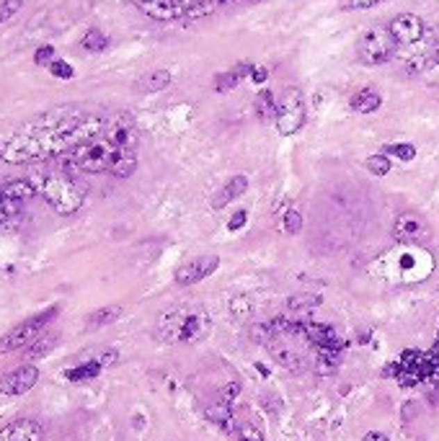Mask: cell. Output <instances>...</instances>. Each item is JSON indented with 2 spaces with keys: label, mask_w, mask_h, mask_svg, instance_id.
Instances as JSON below:
<instances>
[{
  "label": "cell",
  "mask_w": 439,
  "mask_h": 441,
  "mask_svg": "<svg viewBox=\"0 0 439 441\" xmlns=\"http://www.w3.org/2000/svg\"><path fill=\"white\" fill-rule=\"evenodd\" d=\"M377 3H383V0H341L339 6L341 10H367L377 6Z\"/></svg>",
  "instance_id": "cell-34"
},
{
  "label": "cell",
  "mask_w": 439,
  "mask_h": 441,
  "mask_svg": "<svg viewBox=\"0 0 439 441\" xmlns=\"http://www.w3.org/2000/svg\"><path fill=\"white\" fill-rule=\"evenodd\" d=\"M254 108H256V117L261 124H272V122H276V99L272 90H266V88L258 90Z\"/></svg>",
  "instance_id": "cell-22"
},
{
  "label": "cell",
  "mask_w": 439,
  "mask_h": 441,
  "mask_svg": "<svg viewBox=\"0 0 439 441\" xmlns=\"http://www.w3.org/2000/svg\"><path fill=\"white\" fill-rule=\"evenodd\" d=\"M390 34L395 36V42L398 47H419L424 42V36H426V24L421 21L419 16H413V13H401V16H395L390 24Z\"/></svg>",
  "instance_id": "cell-11"
},
{
  "label": "cell",
  "mask_w": 439,
  "mask_h": 441,
  "mask_svg": "<svg viewBox=\"0 0 439 441\" xmlns=\"http://www.w3.org/2000/svg\"><path fill=\"white\" fill-rule=\"evenodd\" d=\"M39 382V369L34 364H21L16 369L6 372L3 377H0V392L8 397H19V395H26L28 390L34 388Z\"/></svg>",
  "instance_id": "cell-12"
},
{
  "label": "cell",
  "mask_w": 439,
  "mask_h": 441,
  "mask_svg": "<svg viewBox=\"0 0 439 441\" xmlns=\"http://www.w3.org/2000/svg\"><path fill=\"white\" fill-rule=\"evenodd\" d=\"M49 72H52L55 78H60V81H70V78H75L73 65H70V63H65V60H60V57H57L55 63L49 65Z\"/></svg>",
  "instance_id": "cell-33"
},
{
  "label": "cell",
  "mask_w": 439,
  "mask_h": 441,
  "mask_svg": "<svg viewBox=\"0 0 439 441\" xmlns=\"http://www.w3.org/2000/svg\"><path fill=\"white\" fill-rule=\"evenodd\" d=\"M0 194L26 204V201H31V199L37 197V189H34L31 178H6L0 181Z\"/></svg>",
  "instance_id": "cell-18"
},
{
  "label": "cell",
  "mask_w": 439,
  "mask_h": 441,
  "mask_svg": "<svg viewBox=\"0 0 439 441\" xmlns=\"http://www.w3.org/2000/svg\"><path fill=\"white\" fill-rule=\"evenodd\" d=\"M122 315V307L111 305V307H101V310H96L93 315H88V325L91 328H101V325H109L114 323V320H119Z\"/></svg>",
  "instance_id": "cell-27"
},
{
  "label": "cell",
  "mask_w": 439,
  "mask_h": 441,
  "mask_svg": "<svg viewBox=\"0 0 439 441\" xmlns=\"http://www.w3.org/2000/svg\"><path fill=\"white\" fill-rule=\"evenodd\" d=\"M302 333L308 338L315 351H336V353H344L347 349V341L339 335V331H333L331 325H323V323H302Z\"/></svg>",
  "instance_id": "cell-13"
},
{
  "label": "cell",
  "mask_w": 439,
  "mask_h": 441,
  "mask_svg": "<svg viewBox=\"0 0 439 441\" xmlns=\"http://www.w3.org/2000/svg\"><path fill=\"white\" fill-rule=\"evenodd\" d=\"M266 78H269V70H266V67H261V65H256V67H254V72H251V81H254V83H266Z\"/></svg>",
  "instance_id": "cell-39"
},
{
  "label": "cell",
  "mask_w": 439,
  "mask_h": 441,
  "mask_svg": "<svg viewBox=\"0 0 439 441\" xmlns=\"http://www.w3.org/2000/svg\"><path fill=\"white\" fill-rule=\"evenodd\" d=\"M81 47L85 52H103V49L109 47V36L103 34L101 28H88V31L81 36Z\"/></svg>",
  "instance_id": "cell-26"
},
{
  "label": "cell",
  "mask_w": 439,
  "mask_h": 441,
  "mask_svg": "<svg viewBox=\"0 0 439 441\" xmlns=\"http://www.w3.org/2000/svg\"><path fill=\"white\" fill-rule=\"evenodd\" d=\"M235 433H238V441H264V436H261L256 426H240Z\"/></svg>",
  "instance_id": "cell-35"
},
{
  "label": "cell",
  "mask_w": 439,
  "mask_h": 441,
  "mask_svg": "<svg viewBox=\"0 0 439 441\" xmlns=\"http://www.w3.org/2000/svg\"><path fill=\"white\" fill-rule=\"evenodd\" d=\"M220 266V256H199V258H194V261L183 263L181 269H176V281L183 284V287H189V284H197V281L207 279L210 274H215Z\"/></svg>",
  "instance_id": "cell-15"
},
{
  "label": "cell",
  "mask_w": 439,
  "mask_h": 441,
  "mask_svg": "<svg viewBox=\"0 0 439 441\" xmlns=\"http://www.w3.org/2000/svg\"><path fill=\"white\" fill-rule=\"evenodd\" d=\"M138 10L156 21H179L189 18L197 0H129Z\"/></svg>",
  "instance_id": "cell-10"
},
{
  "label": "cell",
  "mask_w": 439,
  "mask_h": 441,
  "mask_svg": "<svg viewBox=\"0 0 439 441\" xmlns=\"http://www.w3.org/2000/svg\"><path fill=\"white\" fill-rule=\"evenodd\" d=\"M305 124V99L300 88H284L282 99L276 103V129L282 137L300 132Z\"/></svg>",
  "instance_id": "cell-8"
},
{
  "label": "cell",
  "mask_w": 439,
  "mask_h": 441,
  "mask_svg": "<svg viewBox=\"0 0 439 441\" xmlns=\"http://www.w3.org/2000/svg\"><path fill=\"white\" fill-rule=\"evenodd\" d=\"M230 3H261V0H230Z\"/></svg>",
  "instance_id": "cell-45"
},
{
  "label": "cell",
  "mask_w": 439,
  "mask_h": 441,
  "mask_svg": "<svg viewBox=\"0 0 439 441\" xmlns=\"http://www.w3.org/2000/svg\"><path fill=\"white\" fill-rule=\"evenodd\" d=\"M117 359H119V353L117 351H106V353H101V367H111V364H117Z\"/></svg>",
  "instance_id": "cell-40"
},
{
  "label": "cell",
  "mask_w": 439,
  "mask_h": 441,
  "mask_svg": "<svg viewBox=\"0 0 439 441\" xmlns=\"http://www.w3.org/2000/svg\"><path fill=\"white\" fill-rule=\"evenodd\" d=\"M57 313H60V307H47L44 313H39V315L28 317V320H24L21 325H16L13 331H8V333L0 338V353L31 349V346H34V343L42 338V333H44L47 325H49L57 317Z\"/></svg>",
  "instance_id": "cell-6"
},
{
  "label": "cell",
  "mask_w": 439,
  "mask_h": 441,
  "mask_svg": "<svg viewBox=\"0 0 439 441\" xmlns=\"http://www.w3.org/2000/svg\"><path fill=\"white\" fill-rule=\"evenodd\" d=\"M393 238L398 245H424L431 238L429 222L416 212H403L395 217Z\"/></svg>",
  "instance_id": "cell-9"
},
{
  "label": "cell",
  "mask_w": 439,
  "mask_h": 441,
  "mask_svg": "<svg viewBox=\"0 0 439 441\" xmlns=\"http://www.w3.org/2000/svg\"><path fill=\"white\" fill-rule=\"evenodd\" d=\"M52 343H55V341H52V338H39V341L34 343L31 349H28V359H39V356H44L47 349H49Z\"/></svg>",
  "instance_id": "cell-36"
},
{
  "label": "cell",
  "mask_w": 439,
  "mask_h": 441,
  "mask_svg": "<svg viewBox=\"0 0 439 441\" xmlns=\"http://www.w3.org/2000/svg\"><path fill=\"white\" fill-rule=\"evenodd\" d=\"M282 225H284V233L287 235H297L302 230V215L297 209H287V212H284Z\"/></svg>",
  "instance_id": "cell-31"
},
{
  "label": "cell",
  "mask_w": 439,
  "mask_h": 441,
  "mask_svg": "<svg viewBox=\"0 0 439 441\" xmlns=\"http://www.w3.org/2000/svg\"><path fill=\"white\" fill-rule=\"evenodd\" d=\"M109 119L81 106H57L13 132L0 142V163H37L49 158H63L75 147L99 137Z\"/></svg>",
  "instance_id": "cell-1"
},
{
  "label": "cell",
  "mask_w": 439,
  "mask_h": 441,
  "mask_svg": "<svg viewBox=\"0 0 439 441\" xmlns=\"http://www.w3.org/2000/svg\"><path fill=\"white\" fill-rule=\"evenodd\" d=\"M362 441H390L385 433H380V431H370V433H365V439Z\"/></svg>",
  "instance_id": "cell-41"
},
{
  "label": "cell",
  "mask_w": 439,
  "mask_h": 441,
  "mask_svg": "<svg viewBox=\"0 0 439 441\" xmlns=\"http://www.w3.org/2000/svg\"><path fill=\"white\" fill-rule=\"evenodd\" d=\"M238 392H240L238 382H230V385H225V388H222V403H233V400L238 397Z\"/></svg>",
  "instance_id": "cell-37"
},
{
  "label": "cell",
  "mask_w": 439,
  "mask_h": 441,
  "mask_svg": "<svg viewBox=\"0 0 439 441\" xmlns=\"http://www.w3.org/2000/svg\"><path fill=\"white\" fill-rule=\"evenodd\" d=\"M24 215V201L0 194V227H8L13 222H19V217Z\"/></svg>",
  "instance_id": "cell-23"
},
{
  "label": "cell",
  "mask_w": 439,
  "mask_h": 441,
  "mask_svg": "<svg viewBox=\"0 0 439 441\" xmlns=\"http://www.w3.org/2000/svg\"><path fill=\"white\" fill-rule=\"evenodd\" d=\"M434 60H437V65H439V42H437V47H434Z\"/></svg>",
  "instance_id": "cell-46"
},
{
  "label": "cell",
  "mask_w": 439,
  "mask_h": 441,
  "mask_svg": "<svg viewBox=\"0 0 439 441\" xmlns=\"http://www.w3.org/2000/svg\"><path fill=\"white\" fill-rule=\"evenodd\" d=\"M101 361L93 359V361H85V364H81V367H73V369L65 372V377L70 379V382H83V379H93L101 374Z\"/></svg>",
  "instance_id": "cell-25"
},
{
  "label": "cell",
  "mask_w": 439,
  "mask_h": 441,
  "mask_svg": "<svg viewBox=\"0 0 439 441\" xmlns=\"http://www.w3.org/2000/svg\"><path fill=\"white\" fill-rule=\"evenodd\" d=\"M380 103H383V96L375 88H362L349 99V106L357 114H372V111L380 108Z\"/></svg>",
  "instance_id": "cell-19"
},
{
  "label": "cell",
  "mask_w": 439,
  "mask_h": 441,
  "mask_svg": "<svg viewBox=\"0 0 439 441\" xmlns=\"http://www.w3.org/2000/svg\"><path fill=\"white\" fill-rule=\"evenodd\" d=\"M431 351L439 353V335H437V341H434V346H431Z\"/></svg>",
  "instance_id": "cell-43"
},
{
  "label": "cell",
  "mask_w": 439,
  "mask_h": 441,
  "mask_svg": "<svg viewBox=\"0 0 439 441\" xmlns=\"http://www.w3.org/2000/svg\"><path fill=\"white\" fill-rule=\"evenodd\" d=\"M248 189V178L246 176H235V178H230L225 186H222V191H220L217 197H215V201H212V207L215 209H222L228 201H233V199H238L240 194H246Z\"/></svg>",
  "instance_id": "cell-21"
},
{
  "label": "cell",
  "mask_w": 439,
  "mask_h": 441,
  "mask_svg": "<svg viewBox=\"0 0 439 441\" xmlns=\"http://www.w3.org/2000/svg\"><path fill=\"white\" fill-rule=\"evenodd\" d=\"M375 274L390 284H416L431 276L434 256L421 245H398L375 261Z\"/></svg>",
  "instance_id": "cell-2"
},
{
  "label": "cell",
  "mask_w": 439,
  "mask_h": 441,
  "mask_svg": "<svg viewBox=\"0 0 439 441\" xmlns=\"http://www.w3.org/2000/svg\"><path fill=\"white\" fill-rule=\"evenodd\" d=\"M246 219H248V212H243V209L235 212V215L228 219V230H240V227L246 225Z\"/></svg>",
  "instance_id": "cell-38"
},
{
  "label": "cell",
  "mask_w": 439,
  "mask_h": 441,
  "mask_svg": "<svg viewBox=\"0 0 439 441\" xmlns=\"http://www.w3.org/2000/svg\"><path fill=\"white\" fill-rule=\"evenodd\" d=\"M254 67H256V65L238 63L235 67H233V70L220 72L217 78H215V90H217V93H228V90H233L240 81H243V78H248V75L254 72Z\"/></svg>",
  "instance_id": "cell-17"
},
{
  "label": "cell",
  "mask_w": 439,
  "mask_h": 441,
  "mask_svg": "<svg viewBox=\"0 0 439 441\" xmlns=\"http://www.w3.org/2000/svg\"><path fill=\"white\" fill-rule=\"evenodd\" d=\"M132 150H122L111 142L109 137L101 132L99 137H93L88 142H83L81 147H75L73 153L57 158V163L65 171H81V173H111L114 165Z\"/></svg>",
  "instance_id": "cell-4"
},
{
  "label": "cell",
  "mask_w": 439,
  "mask_h": 441,
  "mask_svg": "<svg viewBox=\"0 0 439 441\" xmlns=\"http://www.w3.org/2000/svg\"><path fill=\"white\" fill-rule=\"evenodd\" d=\"M367 171L375 173V176H385V173H390V158L388 155H370L365 160Z\"/></svg>",
  "instance_id": "cell-29"
},
{
  "label": "cell",
  "mask_w": 439,
  "mask_h": 441,
  "mask_svg": "<svg viewBox=\"0 0 439 441\" xmlns=\"http://www.w3.org/2000/svg\"><path fill=\"white\" fill-rule=\"evenodd\" d=\"M168 85H171V72L168 70H153L140 81V90H145V93H158V90H165Z\"/></svg>",
  "instance_id": "cell-24"
},
{
  "label": "cell",
  "mask_w": 439,
  "mask_h": 441,
  "mask_svg": "<svg viewBox=\"0 0 439 441\" xmlns=\"http://www.w3.org/2000/svg\"><path fill=\"white\" fill-rule=\"evenodd\" d=\"M315 305H320V294H297L287 299V310H310Z\"/></svg>",
  "instance_id": "cell-30"
},
{
  "label": "cell",
  "mask_w": 439,
  "mask_h": 441,
  "mask_svg": "<svg viewBox=\"0 0 439 441\" xmlns=\"http://www.w3.org/2000/svg\"><path fill=\"white\" fill-rule=\"evenodd\" d=\"M37 197L44 199L47 207L52 209L60 217H70L83 207V199H85V189L75 178H70L67 173H47L37 171L34 176H28Z\"/></svg>",
  "instance_id": "cell-3"
},
{
  "label": "cell",
  "mask_w": 439,
  "mask_h": 441,
  "mask_svg": "<svg viewBox=\"0 0 439 441\" xmlns=\"http://www.w3.org/2000/svg\"><path fill=\"white\" fill-rule=\"evenodd\" d=\"M0 441H44V428L34 418H19L0 428Z\"/></svg>",
  "instance_id": "cell-16"
},
{
  "label": "cell",
  "mask_w": 439,
  "mask_h": 441,
  "mask_svg": "<svg viewBox=\"0 0 439 441\" xmlns=\"http://www.w3.org/2000/svg\"><path fill=\"white\" fill-rule=\"evenodd\" d=\"M434 385H439V364H437V372H434V379H431Z\"/></svg>",
  "instance_id": "cell-44"
},
{
  "label": "cell",
  "mask_w": 439,
  "mask_h": 441,
  "mask_svg": "<svg viewBox=\"0 0 439 441\" xmlns=\"http://www.w3.org/2000/svg\"><path fill=\"white\" fill-rule=\"evenodd\" d=\"M256 369L261 372V377H269V369H266L264 364H256Z\"/></svg>",
  "instance_id": "cell-42"
},
{
  "label": "cell",
  "mask_w": 439,
  "mask_h": 441,
  "mask_svg": "<svg viewBox=\"0 0 439 441\" xmlns=\"http://www.w3.org/2000/svg\"><path fill=\"white\" fill-rule=\"evenodd\" d=\"M398 54V42L388 26H372L357 47V57L365 65H385Z\"/></svg>",
  "instance_id": "cell-7"
},
{
  "label": "cell",
  "mask_w": 439,
  "mask_h": 441,
  "mask_svg": "<svg viewBox=\"0 0 439 441\" xmlns=\"http://www.w3.org/2000/svg\"><path fill=\"white\" fill-rule=\"evenodd\" d=\"M103 135L109 137L117 147H122V150H132V153L138 150L140 132H138V126H135V122H132L127 114H117L114 119H109Z\"/></svg>",
  "instance_id": "cell-14"
},
{
  "label": "cell",
  "mask_w": 439,
  "mask_h": 441,
  "mask_svg": "<svg viewBox=\"0 0 439 441\" xmlns=\"http://www.w3.org/2000/svg\"><path fill=\"white\" fill-rule=\"evenodd\" d=\"M210 317L194 307H176L160 317V338L168 343H197L210 333Z\"/></svg>",
  "instance_id": "cell-5"
},
{
  "label": "cell",
  "mask_w": 439,
  "mask_h": 441,
  "mask_svg": "<svg viewBox=\"0 0 439 441\" xmlns=\"http://www.w3.org/2000/svg\"><path fill=\"white\" fill-rule=\"evenodd\" d=\"M385 155H395L398 160L408 163L416 158V147L408 142H393V144H385Z\"/></svg>",
  "instance_id": "cell-28"
},
{
  "label": "cell",
  "mask_w": 439,
  "mask_h": 441,
  "mask_svg": "<svg viewBox=\"0 0 439 441\" xmlns=\"http://www.w3.org/2000/svg\"><path fill=\"white\" fill-rule=\"evenodd\" d=\"M55 60H57V52H55V47L52 44H42L37 52H34V63H37L39 67H49Z\"/></svg>",
  "instance_id": "cell-32"
},
{
  "label": "cell",
  "mask_w": 439,
  "mask_h": 441,
  "mask_svg": "<svg viewBox=\"0 0 439 441\" xmlns=\"http://www.w3.org/2000/svg\"><path fill=\"white\" fill-rule=\"evenodd\" d=\"M207 421H212L215 426H220L225 433H235L238 431V426H235V415H233V408L230 403H217V406H210L207 408Z\"/></svg>",
  "instance_id": "cell-20"
}]
</instances>
